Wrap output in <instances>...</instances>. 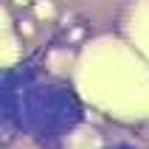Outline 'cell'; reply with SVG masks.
<instances>
[{
  "mask_svg": "<svg viewBox=\"0 0 149 149\" xmlns=\"http://www.w3.org/2000/svg\"><path fill=\"white\" fill-rule=\"evenodd\" d=\"M8 20H6V17H3V11H0V59H6V56H3V51H6V48H11V40H8V37H6V31H8Z\"/></svg>",
  "mask_w": 149,
  "mask_h": 149,
  "instance_id": "cell-3",
  "label": "cell"
},
{
  "mask_svg": "<svg viewBox=\"0 0 149 149\" xmlns=\"http://www.w3.org/2000/svg\"><path fill=\"white\" fill-rule=\"evenodd\" d=\"M84 93L116 116L149 113V73L146 65L116 42H99L87 51L79 73Z\"/></svg>",
  "mask_w": 149,
  "mask_h": 149,
  "instance_id": "cell-1",
  "label": "cell"
},
{
  "mask_svg": "<svg viewBox=\"0 0 149 149\" xmlns=\"http://www.w3.org/2000/svg\"><path fill=\"white\" fill-rule=\"evenodd\" d=\"M132 28H135V37H138V48H143L149 54V0L143 3L141 8H138V17H135V23H132Z\"/></svg>",
  "mask_w": 149,
  "mask_h": 149,
  "instance_id": "cell-2",
  "label": "cell"
}]
</instances>
